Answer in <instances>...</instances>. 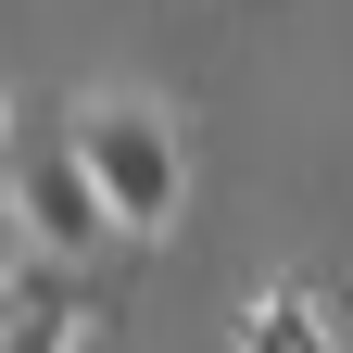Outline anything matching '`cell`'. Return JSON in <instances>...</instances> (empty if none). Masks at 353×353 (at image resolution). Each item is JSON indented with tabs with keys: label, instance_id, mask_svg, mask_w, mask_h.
<instances>
[{
	"label": "cell",
	"instance_id": "obj_1",
	"mask_svg": "<svg viewBox=\"0 0 353 353\" xmlns=\"http://www.w3.org/2000/svg\"><path fill=\"white\" fill-rule=\"evenodd\" d=\"M76 152H88V176H101V202H114L126 240L176 228V202H190V152H176V126H164L152 101H88V114H76Z\"/></svg>",
	"mask_w": 353,
	"mask_h": 353
},
{
	"label": "cell",
	"instance_id": "obj_2",
	"mask_svg": "<svg viewBox=\"0 0 353 353\" xmlns=\"http://www.w3.org/2000/svg\"><path fill=\"white\" fill-rule=\"evenodd\" d=\"M13 202H26V240L51 252V265L126 240L114 202H101V176H88V152H76V126H51V139H38V126H13Z\"/></svg>",
	"mask_w": 353,
	"mask_h": 353
},
{
	"label": "cell",
	"instance_id": "obj_3",
	"mask_svg": "<svg viewBox=\"0 0 353 353\" xmlns=\"http://www.w3.org/2000/svg\"><path fill=\"white\" fill-rule=\"evenodd\" d=\"M0 353H76V290H63L51 252L13 278V341H0Z\"/></svg>",
	"mask_w": 353,
	"mask_h": 353
},
{
	"label": "cell",
	"instance_id": "obj_4",
	"mask_svg": "<svg viewBox=\"0 0 353 353\" xmlns=\"http://www.w3.org/2000/svg\"><path fill=\"white\" fill-rule=\"evenodd\" d=\"M240 353H341V328H328L316 290H265L252 316H240Z\"/></svg>",
	"mask_w": 353,
	"mask_h": 353
},
{
	"label": "cell",
	"instance_id": "obj_5",
	"mask_svg": "<svg viewBox=\"0 0 353 353\" xmlns=\"http://www.w3.org/2000/svg\"><path fill=\"white\" fill-rule=\"evenodd\" d=\"M26 202H13V114H0V278H26Z\"/></svg>",
	"mask_w": 353,
	"mask_h": 353
},
{
	"label": "cell",
	"instance_id": "obj_6",
	"mask_svg": "<svg viewBox=\"0 0 353 353\" xmlns=\"http://www.w3.org/2000/svg\"><path fill=\"white\" fill-rule=\"evenodd\" d=\"M0 341H13V278H0Z\"/></svg>",
	"mask_w": 353,
	"mask_h": 353
}]
</instances>
